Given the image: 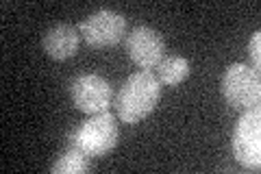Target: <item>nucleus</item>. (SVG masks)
Here are the masks:
<instances>
[{"instance_id":"4","label":"nucleus","mask_w":261,"mask_h":174,"mask_svg":"<svg viewBox=\"0 0 261 174\" xmlns=\"http://www.w3.org/2000/svg\"><path fill=\"white\" fill-rule=\"evenodd\" d=\"M233 157L244 168L259 170L261 168V109L250 107L242 113L233 131Z\"/></svg>"},{"instance_id":"7","label":"nucleus","mask_w":261,"mask_h":174,"mask_svg":"<svg viewBox=\"0 0 261 174\" xmlns=\"http://www.w3.org/2000/svg\"><path fill=\"white\" fill-rule=\"evenodd\" d=\"M126 55L137 68L154 70L166 57V41L150 27H135L126 35Z\"/></svg>"},{"instance_id":"2","label":"nucleus","mask_w":261,"mask_h":174,"mask_svg":"<svg viewBox=\"0 0 261 174\" xmlns=\"http://www.w3.org/2000/svg\"><path fill=\"white\" fill-rule=\"evenodd\" d=\"M118 120L109 111L96 113L72 133V146L87 157H105L118 146Z\"/></svg>"},{"instance_id":"10","label":"nucleus","mask_w":261,"mask_h":174,"mask_svg":"<svg viewBox=\"0 0 261 174\" xmlns=\"http://www.w3.org/2000/svg\"><path fill=\"white\" fill-rule=\"evenodd\" d=\"M53 174H83L89 170V157L72 146L68 153H63L59 159L53 163Z\"/></svg>"},{"instance_id":"1","label":"nucleus","mask_w":261,"mask_h":174,"mask_svg":"<svg viewBox=\"0 0 261 174\" xmlns=\"http://www.w3.org/2000/svg\"><path fill=\"white\" fill-rule=\"evenodd\" d=\"M161 98V83L150 70L135 72L116 94V115L124 124H137L154 111Z\"/></svg>"},{"instance_id":"6","label":"nucleus","mask_w":261,"mask_h":174,"mask_svg":"<svg viewBox=\"0 0 261 174\" xmlns=\"http://www.w3.org/2000/svg\"><path fill=\"white\" fill-rule=\"evenodd\" d=\"M70 92L76 109L89 115L107 111L113 101L111 85L102 77H98V74H83V77L74 79Z\"/></svg>"},{"instance_id":"3","label":"nucleus","mask_w":261,"mask_h":174,"mask_svg":"<svg viewBox=\"0 0 261 174\" xmlns=\"http://www.w3.org/2000/svg\"><path fill=\"white\" fill-rule=\"evenodd\" d=\"M222 96L235 109H250L261 101V79L259 72L246 63L228 65L222 77Z\"/></svg>"},{"instance_id":"8","label":"nucleus","mask_w":261,"mask_h":174,"mask_svg":"<svg viewBox=\"0 0 261 174\" xmlns=\"http://www.w3.org/2000/svg\"><path fill=\"white\" fill-rule=\"evenodd\" d=\"M42 46L50 59L65 61L79 51V31L72 24H57L44 35Z\"/></svg>"},{"instance_id":"5","label":"nucleus","mask_w":261,"mask_h":174,"mask_svg":"<svg viewBox=\"0 0 261 174\" xmlns=\"http://www.w3.org/2000/svg\"><path fill=\"white\" fill-rule=\"evenodd\" d=\"M79 33L92 48H109L126 35V18L118 11L100 9L81 22Z\"/></svg>"},{"instance_id":"11","label":"nucleus","mask_w":261,"mask_h":174,"mask_svg":"<svg viewBox=\"0 0 261 174\" xmlns=\"http://www.w3.org/2000/svg\"><path fill=\"white\" fill-rule=\"evenodd\" d=\"M248 57L252 61V68L259 72V68H261V33L259 31L252 33V37L248 41Z\"/></svg>"},{"instance_id":"9","label":"nucleus","mask_w":261,"mask_h":174,"mask_svg":"<svg viewBox=\"0 0 261 174\" xmlns=\"http://www.w3.org/2000/svg\"><path fill=\"white\" fill-rule=\"evenodd\" d=\"M187 77H190V61L178 55L163 57L161 63L157 65V79L161 85H166V87L181 85Z\"/></svg>"}]
</instances>
